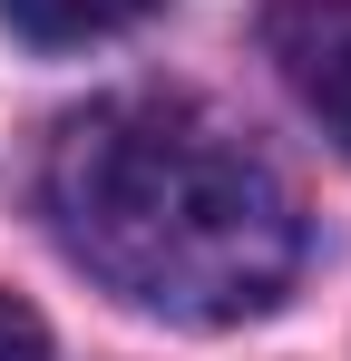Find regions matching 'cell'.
<instances>
[{
	"mask_svg": "<svg viewBox=\"0 0 351 361\" xmlns=\"http://www.w3.org/2000/svg\"><path fill=\"white\" fill-rule=\"evenodd\" d=\"M39 205L68 264L156 322H254L302 264L283 166L205 98L127 88L49 137Z\"/></svg>",
	"mask_w": 351,
	"mask_h": 361,
	"instance_id": "obj_1",
	"label": "cell"
},
{
	"mask_svg": "<svg viewBox=\"0 0 351 361\" xmlns=\"http://www.w3.org/2000/svg\"><path fill=\"white\" fill-rule=\"evenodd\" d=\"M273 59L292 98L351 147V0H283L273 10Z\"/></svg>",
	"mask_w": 351,
	"mask_h": 361,
	"instance_id": "obj_2",
	"label": "cell"
},
{
	"mask_svg": "<svg viewBox=\"0 0 351 361\" xmlns=\"http://www.w3.org/2000/svg\"><path fill=\"white\" fill-rule=\"evenodd\" d=\"M156 0H0V20L39 49H78V39H108L127 20H147Z\"/></svg>",
	"mask_w": 351,
	"mask_h": 361,
	"instance_id": "obj_3",
	"label": "cell"
},
{
	"mask_svg": "<svg viewBox=\"0 0 351 361\" xmlns=\"http://www.w3.org/2000/svg\"><path fill=\"white\" fill-rule=\"evenodd\" d=\"M0 361H49V322L10 293H0Z\"/></svg>",
	"mask_w": 351,
	"mask_h": 361,
	"instance_id": "obj_4",
	"label": "cell"
}]
</instances>
